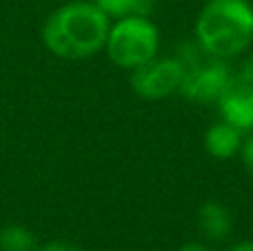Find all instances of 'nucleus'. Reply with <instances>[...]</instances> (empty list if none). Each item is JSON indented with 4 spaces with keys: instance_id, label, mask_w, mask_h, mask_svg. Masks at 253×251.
Instances as JSON below:
<instances>
[{
    "instance_id": "nucleus-8",
    "label": "nucleus",
    "mask_w": 253,
    "mask_h": 251,
    "mask_svg": "<svg viewBox=\"0 0 253 251\" xmlns=\"http://www.w3.org/2000/svg\"><path fill=\"white\" fill-rule=\"evenodd\" d=\"M198 227L202 234L211 240H224L233 229V218L231 211L224 207L222 203L209 200L198 209Z\"/></svg>"
},
{
    "instance_id": "nucleus-5",
    "label": "nucleus",
    "mask_w": 253,
    "mask_h": 251,
    "mask_svg": "<svg viewBox=\"0 0 253 251\" xmlns=\"http://www.w3.org/2000/svg\"><path fill=\"white\" fill-rule=\"evenodd\" d=\"M184 76L180 58H151L149 62L131 69V89L144 100H162L178 93Z\"/></svg>"
},
{
    "instance_id": "nucleus-1",
    "label": "nucleus",
    "mask_w": 253,
    "mask_h": 251,
    "mask_svg": "<svg viewBox=\"0 0 253 251\" xmlns=\"http://www.w3.org/2000/svg\"><path fill=\"white\" fill-rule=\"evenodd\" d=\"M109 27V16L91 0H74L49 13L42 42L56 58L84 60L105 49Z\"/></svg>"
},
{
    "instance_id": "nucleus-2",
    "label": "nucleus",
    "mask_w": 253,
    "mask_h": 251,
    "mask_svg": "<svg viewBox=\"0 0 253 251\" xmlns=\"http://www.w3.org/2000/svg\"><path fill=\"white\" fill-rule=\"evenodd\" d=\"M196 42L227 60L253 42V4L249 0H209L196 20Z\"/></svg>"
},
{
    "instance_id": "nucleus-7",
    "label": "nucleus",
    "mask_w": 253,
    "mask_h": 251,
    "mask_svg": "<svg viewBox=\"0 0 253 251\" xmlns=\"http://www.w3.org/2000/svg\"><path fill=\"white\" fill-rule=\"evenodd\" d=\"M242 133L238 127H233L231 123L222 120V123H213L205 133V149L209 151V156L218 160H229L242 149Z\"/></svg>"
},
{
    "instance_id": "nucleus-9",
    "label": "nucleus",
    "mask_w": 253,
    "mask_h": 251,
    "mask_svg": "<svg viewBox=\"0 0 253 251\" xmlns=\"http://www.w3.org/2000/svg\"><path fill=\"white\" fill-rule=\"evenodd\" d=\"M0 251H38V240L27 227L7 225L0 229Z\"/></svg>"
},
{
    "instance_id": "nucleus-4",
    "label": "nucleus",
    "mask_w": 253,
    "mask_h": 251,
    "mask_svg": "<svg viewBox=\"0 0 253 251\" xmlns=\"http://www.w3.org/2000/svg\"><path fill=\"white\" fill-rule=\"evenodd\" d=\"M180 60L184 62V76L178 93H182L191 102H200V105L218 102L233 76L227 62L207 53L200 44L191 56L180 58Z\"/></svg>"
},
{
    "instance_id": "nucleus-10",
    "label": "nucleus",
    "mask_w": 253,
    "mask_h": 251,
    "mask_svg": "<svg viewBox=\"0 0 253 251\" xmlns=\"http://www.w3.org/2000/svg\"><path fill=\"white\" fill-rule=\"evenodd\" d=\"M109 18L126 16H147L153 7V0H91Z\"/></svg>"
},
{
    "instance_id": "nucleus-15",
    "label": "nucleus",
    "mask_w": 253,
    "mask_h": 251,
    "mask_svg": "<svg viewBox=\"0 0 253 251\" xmlns=\"http://www.w3.org/2000/svg\"><path fill=\"white\" fill-rule=\"evenodd\" d=\"M180 251H209V249H207L205 245H200V243H189V245H182Z\"/></svg>"
},
{
    "instance_id": "nucleus-12",
    "label": "nucleus",
    "mask_w": 253,
    "mask_h": 251,
    "mask_svg": "<svg viewBox=\"0 0 253 251\" xmlns=\"http://www.w3.org/2000/svg\"><path fill=\"white\" fill-rule=\"evenodd\" d=\"M38 251H83L80 247H76V245L71 243H62V240H56V243H47L42 245Z\"/></svg>"
},
{
    "instance_id": "nucleus-14",
    "label": "nucleus",
    "mask_w": 253,
    "mask_h": 251,
    "mask_svg": "<svg viewBox=\"0 0 253 251\" xmlns=\"http://www.w3.org/2000/svg\"><path fill=\"white\" fill-rule=\"evenodd\" d=\"M229 251H253V240H245V243L233 245Z\"/></svg>"
},
{
    "instance_id": "nucleus-11",
    "label": "nucleus",
    "mask_w": 253,
    "mask_h": 251,
    "mask_svg": "<svg viewBox=\"0 0 253 251\" xmlns=\"http://www.w3.org/2000/svg\"><path fill=\"white\" fill-rule=\"evenodd\" d=\"M240 154H242V163H245L247 171H249V176L253 178V133L247 138L245 142H242Z\"/></svg>"
},
{
    "instance_id": "nucleus-13",
    "label": "nucleus",
    "mask_w": 253,
    "mask_h": 251,
    "mask_svg": "<svg viewBox=\"0 0 253 251\" xmlns=\"http://www.w3.org/2000/svg\"><path fill=\"white\" fill-rule=\"evenodd\" d=\"M240 74L242 76H247V78H251L253 80V53L249 58H247L245 62H242V67H240Z\"/></svg>"
},
{
    "instance_id": "nucleus-6",
    "label": "nucleus",
    "mask_w": 253,
    "mask_h": 251,
    "mask_svg": "<svg viewBox=\"0 0 253 251\" xmlns=\"http://www.w3.org/2000/svg\"><path fill=\"white\" fill-rule=\"evenodd\" d=\"M220 114L227 123L238 127L240 131L253 129V80L238 74L231 76L227 89L218 100Z\"/></svg>"
},
{
    "instance_id": "nucleus-3",
    "label": "nucleus",
    "mask_w": 253,
    "mask_h": 251,
    "mask_svg": "<svg viewBox=\"0 0 253 251\" xmlns=\"http://www.w3.org/2000/svg\"><path fill=\"white\" fill-rule=\"evenodd\" d=\"M158 47H160V34L147 16L118 18L109 27L105 42L109 60L123 69H135L149 62L158 56Z\"/></svg>"
}]
</instances>
